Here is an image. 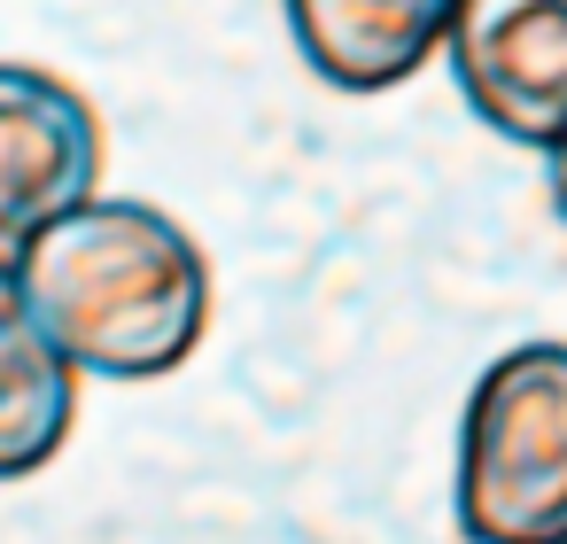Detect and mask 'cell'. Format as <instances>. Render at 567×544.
Instances as JSON below:
<instances>
[{"instance_id": "8992f818", "label": "cell", "mask_w": 567, "mask_h": 544, "mask_svg": "<svg viewBox=\"0 0 567 544\" xmlns=\"http://www.w3.org/2000/svg\"><path fill=\"white\" fill-rule=\"evenodd\" d=\"M79 420V366L40 319L17 257L0 249V482L55 466Z\"/></svg>"}, {"instance_id": "7a4b0ae2", "label": "cell", "mask_w": 567, "mask_h": 544, "mask_svg": "<svg viewBox=\"0 0 567 544\" xmlns=\"http://www.w3.org/2000/svg\"><path fill=\"white\" fill-rule=\"evenodd\" d=\"M451 521L466 544H567V342L536 335L474 373Z\"/></svg>"}, {"instance_id": "52a82bcc", "label": "cell", "mask_w": 567, "mask_h": 544, "mask_svg": "<svg viewBox=\"0 0 567 544\" xmlns=\"http://www.w3.org/2000/svg\"><path fill=\"white\" fill-rule=\"evenodd\" d=\"M544 195H551V211H559V226H567V141L544 148Z\"/></svg>"}, {"instance_id": "5b68a950", "label": "cell", "mask_w": 567, "mask_h": 544, "mask_svg": "<svg viewBox=\"0 0 567 544\" xmlns=\"http://www.w3.org/2000/svg\"><path fill=\"white\" fill-rule=\"evenodd\" d=\"M280 17L319 86L373 102L412 86L443 55L458 0H280Z\"/></svg>"}, {"instance_id": "6da1fadb", "label": "cell", "mask_w": 567, "mask_h": 544, "mask_svg": "<svg viewBox=\"0 0 567 544\" xmlns=\"http://www.w3.org/2000/svg\"><path fill=\"white\" fill-rule=\"evenodd\" d=\"M17 273L94 381H164L210 335V257L203 242L133 195H94L17 249Z\"/></svg>"}, {"instance_id": "277c9868", "label": "cell", "mask_w": 567, "mask_h": 544, "mask_svg": "<svg viewBox=\"0 0 567 544\" xmlns=\"http://www.w3.org/2000/svg\"><path fill=\"white\" fill-rule=\"evenodd\" d=\"M102 195V117L94 102L40 71L0 63V249H24L40 226Z\"/></svg>"}, {"instance_id": "3957f363", "label": "cell", "mask_w": 567, "mask_h": 544, "mask_svg": "<svg viewBox=\"0 0 567 544\" xmlns=\"http://www.w3.org/2000/svg\"><path fill=\"white\" fill-rule=\"evenodd\" d=\"M443 63L497 141L536 156L567 141V0H458Z\"/></svg>"}]
</instances>
